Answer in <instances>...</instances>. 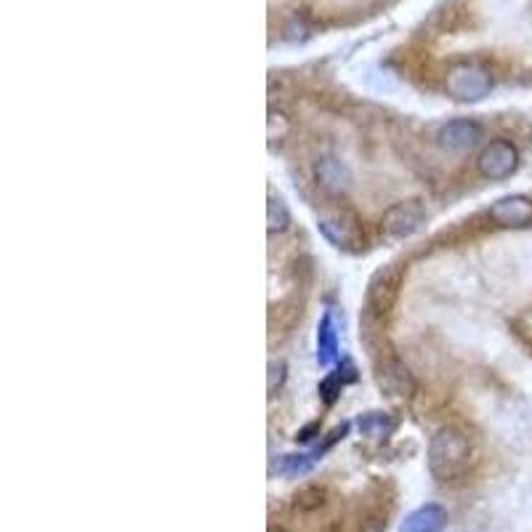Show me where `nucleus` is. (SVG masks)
Listing matches in <instances>:
<instances>
[{"label":"nucleus","instance_id":"obj_3","mask_svg":"<svg viewBox=\"0 0 532 532\" xmlns=\"http://www.w3.org/2000/svg\"><path fill=\"white\" fill-rule=\"evenodd\" d=\"M426 224V210L418 200H402L391 205L381 218V232L389 240H407Z\"/></svg>","mask_w":532,"mask_h":532},{"label":"nucleus","instance_id":"obj_14","mask_svg":"<svg viewBox=\"0 0 532 532\" xmlns=\"http://www.w3.org/2000/svg\"><path fill=\"white\" fill-rule=\"evenodd\" d=\"M288 224H291V210H288V205H285L280 197L272 194V197L266 200V229H269V234L285 232Z\"/></svg>","mask_w":532,"mask_h":532},{"label":"nucleus","instance_id":"obj_11","mask_svg":"<svg viewBox=\"0 0 532 532\" xmlns=\"http://www.w3.org/2000/svg\"><path fill=\"white\" fill-rule=\"evenodd\" d=\"M394 288H397V269L389 266L383 272H378L370 282V291H367V301L370 307L375 309H383L391 304V296H394Z\"/></svg>","mask_w":532,"mask_h":532},{"label":"nucleus","instance_id":"obj_21","mask_svg":"<svg viewBox=\"0 0 532 532\" xmlns=\"http://www.w3.org/2000/svg\"><path fill=\"white\" fill-rule=\"evenodd\" d=\"M269 532H288L285 528H269Z\"/></svg>","mask_w":532,"mask_h":532},{"label":"nucleus","instance_id":"obj_12","mask_svg":"<svg viewBox=\"0 0 532 532\" xmlns=\"http://www.w3.org/2000/svg\"><path fill=\"white\" fill-rule=\"evenodd\" d=\"M339 359V339L333 331V317L325 315L320 328H317V362L323 367H331Z\"/></svg>","mask_w":532,"mask_h":532},{"label":"nucleus","instance_id":"obj_19","mask_svg":"<svg viewBox=\"0 0 532 532\" xmlns=\"http://www.w3.org/2000/svg\"><path fill=\"white\" fill-rule=\"evenodd\" d=\"M282 381H285V364L282 362H272L269 364V391L274 394Z\"/></svg>","mask_w":532,"mask_h":532},{"label":"nucleus","instance_id":"obj_17","mask_svg":"<svg viewBox=\"0 0 532 532\" xmlns=\"http://www.w3.org/2000/svg\"><path fill=\"white\" fill-rule=\"evenodd\" d=\"M315 466V455H285L280 463V474L282 477H304L309 474Z\"/></svg>","mask_w":532,"mask_h":532},{"label":"nucleus","instance_id":"obj_10","mask_svg":"<svg viewBox=\"0 0 532 532\" xmlns=\"http://www.w3.org/2000/svg\"><path fill=\"white\" fill-rule=\"evenodd\" d=\"M447 528V512L439 503H426L405 517L399 532H442Z\"/></svg>","mask_w":532,"mask_h":532},{"label":"nucleus","instance_id":"obj_9","mask_svg":"<svg viewBox=\"0 0 532 532\" xmlns=\"http://www.w3.org/2000/svg\"><path fill=\"white\" fill-rule=\"evenodd\" d=\"M490 218L501 226H525L532 221V200L525 194H509L490 205Z\"/></svg>","mask_w":532,"mask_h":532},{"label":"nucleus","instance_id":"obj_2","mask_svg":"<svg viewBox=\"0 0 532 532\" xmlns=\"http://www.w3.org/2000/svg\"><path fill=\"white\" fill-rule=\"evenodd\" d=\"M445 91L458 102H482L493 91V75L479 64H455L445 78Z\"/></svg>","mask_w":532,"mask_h":532},{"label":"nucleus","instance_id":"obj_5","mask_svg":"<svg viewBox=\"0 0 532 532\" xmlns=\"http://www.w3.org/2000/svg\"><path fill=\"white\" fill-rule=\"evenodd\" d=\"M317 229L336 245V248H356L362 242V229L359 221L352 210L341 208V210H331L325 216H320Z\"/></svg>","mask_w":532,"mask_h":532},{"label":"nucleus","instance_id":"obj_18","mask_svg":"<svg viewBox=\"0 0 532 532\" xmlns=\"http://www.w3.org/2000/svg\"><path fill=\"white\" fill-rule=\"evenodd\" d=\"M325 503V490L323 487H304V490H299V495H296V506L301 509V512H315V509H320Z\"/></svg>","mask_w":532,"mask_h":532},{"label":"nucleus","instance_id":"obj_8","mask_svg":"<svg viewBox=\"0 0 532 532\" xmlns=\"http://www.w3.org/2000/svg\"><path fill=\"white\" fill-rule=\"evenodd\" d=\"M482 136V128L474 120H450L439 128L437 142L447 152H466L471 150Z\"/></svg>","mask_w":532,"mask_h":532},{"label":"nucleus","instance_id":"obj_16","mask_svg":"<svg viewBox=\"0 0 532 532\" xmlns=\"http://www.w3.org/2000/svg\"><path fill=\"white\" fill-rule=\"evenodd\" d=\"M288 134H291V120L280 110H269V118H266V139H269V144L282 142Z\"/></svg>","mask_w":532,"mask_h":532},{"label":"nucleus","instance_id":"obj_20","mask_svg":"<svg viewBox=\"0 0 532 532\" xmlns=\"http://www.w3.org/2000/svg\"><path fill=\"white\" fill-rule=\"evenodd\" d=\"M339 389H341V375H333V378H328V381L323 383L325 402H333V399H336V394H339Z\"/></svg>","mask_w":532,"mask_h":532},{"label":"nucleus","instance_id":"obj_1","mask_svg":"<svg viewBox=\"0 0 532 532\" xmlns=\"http://www.w3.org/2000/svg\"><path fill=\"white\" fill-rule=\"evenodd\" d=\"M471 439L458 426H442L429 442V471L434 479L447 482L461 477L471 463Z\"/></svg>","mask_w":532,"mask_h":532},{"label":"nucleus","instance_id":"obj_4","mask_svg":"<svg viewBox=\"0 0 532 532\" xmlns=\"http://www.w3.org/2000/svg\"><path fill=\"white\" fill-rule=\"evenodd\" d=\"M517 166H520V152H517V147H514L512 142H506V139L490 142V144L479 152V158H477V171L485 178H490V181H503V178H509L517 171Z\"/></svg>","mask_w":532,"mask_h":532},{"label":"nucleus","instance_id":"obj_15","mask_svg":"<svg viewBox=\"0 0 532 532\" xmlns=\"http://www.w3.org/2000/svg\"><path fill=\"white\" fill-rule=\"evenodd\" d=\"M394 429L391 418H386L383 413H367L364 418H359V434L370 437V439H381Z\"/></svg>","mask_w":532,"mask_h":532},{"label":"nucleus","instance_id":"obj_7","mask_svg":"<svg viewBox=\"0 0 532 532\" xmlns=\"http://www.w3.org/2000/svg\"><path fill=\"white\" fill-rule=\"evenodd\" d=\"M378 386L391 399H410L413 391H415V378H413V372L407 370L405 362L389 359V362H383V367L378 372Z\"/></svg>","mask_w":532,"mask_h":532},{"label":"nucleus","instance_id":"obj_6","mask_svg":"<svg viewBox=\"0 0 532 532\" xmlns=\"http://www.w3.org/2000/svg\"><path fill=\"white\" fill-rule=\"evenodd\" d=\"M315 176H317V184H320L328 194H333V197L347 194V192L352 189V181H355L349 166H347L344 160L333 158V155H325V158H320V160L315 163Z\"/></svg>","mask_w":532,"mask_h":532},{"label":"nucleus","instance_id":"obj_13","mask_svg":"<svg viewBox=\"0 0 532 532\" xmlns=\"http://www.w3.org/2000/svg\"><path fill=\"white\" fill-rule=\"evenodd\" d=\"M362 86H364V91H370L375 96H391L399 88V78L389 67H370L362 78Z\"/></svg>","mask_w":532,"mask_h":532}]
</instances>
